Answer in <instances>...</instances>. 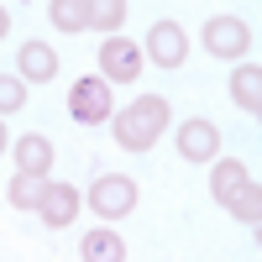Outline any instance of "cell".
Segmentation results:
<instances>
[{"mask_svg": "<svg viewBox=\"0 0 262 262\" xmlns=\"http://www.w3.org/2000/svg\"><path fill=\"white\" fill-rule=\"evenodd\" d=\"M74 210H79V189L74 184H48V194H42V205H37L42 226H69Z\"/></svg>", "mask_w": 262, "mask_h": 262, "instance_id": "8", "label": "cell"}, {"mask_svg": "<svg viewBox=\"0 0 262 262\" xmlns=\"http://www.w3.org/2000/svg\"><path fill=\"white\" fill-rule=\"evenodd\" d=\"M100 69H105V79L131 84V79L142 74V53L131 48L126 37H105V48H100Z\"/></svg>", "mask_w": 262, "mask_h": 262, "instance_id": "6", "label": "cell"}, {"mask_svg": "<svg viewBox=\"0 0 262 262\" xmlns=\"http://www.w3.org/2000/svg\"><path fill=\"white\" fill-rule=\"evenodd\" d=\"M21 74L37 79V84H48L58 74V53L48 48V42H27V48H21Z\"/></svg>", "mask_w": 262, "mask_h": 262, "instance_id": "12", "label": "cell"}, {"mask_svg": "<svg viewBox=\"0 0 262 262\" xmlns=\"http://www.w3.org/2000/svg\"><path fill=\"white\" fill-rule=\"evenodd\" d=\"M16 163H21V173H32V179H48V168H53V142L42 137H21L16 142Z\"/></svg>", "mask_w": 262, "mask_h": 262, "instance_id": "9", "label": "cell"}, {"mask_svg": "<svg viewBox=\"0 0 262 262\" xmlns=\"http://www.w3.org/2000/svg\"><path fill=\"white\" fill-rule=\"evenodd\" d=\"M48 16H53V27H63V32H84V27H90V6H84V0H53Z\"/></svg>", "mask_w": 262, "mask_h": 262, "instance_id": "14", "label": "cell"}, {"mask_svg": "<svg viewBox=\"0 0 262 262\" xmlns=\"http://www.w3.org/2000/svg\"><path fill=\"white\" fill-rule=\"evenodd\" d=\"M131 205H137V184H131V179H121V173H105V179H95V189H90V210H95V215H105V221H121Z\"/></svg>", "mask_w": 262, "mask_h": 262, "instance_id": "2", "label": "cell"}, {"mask_svg": "<svg viewBox=\"0 0 262 262\" xmlns=\"http://www.w3.org/2000/svg\"><path fill=\"white\" fill-rule=\"evenodd\" d=\"M69 111H74V121H84V126L111 121V84H105V79H79L74 90H69Z\"/></svg>", "mask_w": 262, "mask_h": 262, "instance_id": "4", "label": "cell"}, {"mask_svg": "<svg viewBox=\"0 0 262 262\" xmlns=\"http://www.w3.org/2000/svg\"><path fill=\"white\" fill-rule=\"evenodd\" d=\"M231 215H236L242 226H252V231H257V221H262V194H257V184H247V189L231 200Z\"/></svg>", "mask_w": 262, "mask_h": 262, "instance_id": "16", "label": "cell"}, {"mask_svg": "<svg viewBox=\"0 0 262 262\" xmlns=\"http://www.w3.org/2000/svg\"><path fill=\"white\" fill-rule=\"evenodd\" d=\"M42 194H48V184H42V179H32V173H16V184H11V205H16V210H37Z\"/></svg>", "mask_w": 262, "mask_h": 262, "instance_id": "15", "label": "cell"}, {"mask_svg": "<svg viewBox=\"0 0 262 262\" xmlns=\"http://www.w3.org/2000/svg\"><path fill=\"white\" fill-rule=\"evenodd\" d=\"M6 142H11V137H6V126H0V152H6Z\"/></svg>", "mask_w": 262, "mask_h": 262, "instance_id": "20", "label": "cell"}, {"mask_svg": "<svg viewBox=\"0 0 262 262\" xmlns=\"http://www.w3.org/2000/svg\"><path fill=\"white\" fill-rule=\"evenodd\" d=\"M163 126H168V100L142 95V100H131L126 111L116 116V137H121V147H131V152H147L152 142L163 137Z\"/></svg>", "mask_w": 262, "mask_h": 262, "instance_id": "1", "label": "cell"}, {"mask_svg": "<svg viewBox=\"0 0 262 262\" xmlns=\"http://www.w3.org/2000/svg\"><path fill=\"white\" fill-rule=\"evenodd\" d=\"M6 32H11V11L0 6V37H6Z\"/></svg>", "mask_w": 262, "mask_h": 262, "instance_id": "19", "label": "cell"}, {"mask_svg": "<svg viewBox=\"0 0 262 262\" xmlns=\"http://www.w3.org/2000/svg\"><path fill=\"white\" fill-rule=\"evenodd\" d=\"M27 105V90H21V79H11V74H0V116H11V111H21Z\"/></svg>", "mask_w": 262, "mask_h": 262, "instance_id": "18", "label": "cell"}, {"mask_svg": "<svg viewBox=\"0 0 262 262\" xmlns=\"http://www.w3.org/2000/svg\"><path fill=\"white\" fill-rule=\"evenodd\" d=\"M231 95H236V105H242V111H262V69L257 63H242V69L231 74Z\"/></svg>", "mask_w": 262, "mask_h": 262, "instance_id": "10", "label": "cell"}, {"mask_svg": "<svg viewBox=\"0 0 262 262\" xmlns=\"http://www.w3.org/2000/svg\"><path fill=\"white\" fill-rule=\"evenodd\" d=\"M147 53H152V63H163V69H179L184 53H189L184 27H179V21H158V27L147 32Z\"/></svg>", "mask_w": 262, "mask_h": 262, "instance_id": "5", "label": "cell"}, {"mask_svg": "<svg viewBox=\"0 0 262 262\" xmlns=\"http://www.w3.org/2000/svg\"><path fill=\"white\" fill-rule=\"evenodd\" d=\"M247 42H252V32H247L242 16H210L205 21V48H210V58H242Z\"/></svg>", "mask_w": 262, "mask_h": 262, "instance_id": "3", "label": "cell"}, {"mask_svg": "<svg viewBox=\"0 0 262 262\" xmlns=\"http://www.w3.org/2000/svg\"><path fill=\"white\" fill-rule=\"evenodd\" d=\"M84 262H126V247L116 231H90L84 236Z\"/></svg>", "mask_w": 262, "mask_h": 262, "instance_id": "13", "label": "cell"}, {"mask_svg": "<svg viewBox=\"0 0 262 262\" xmlns=\"http://www.w3.org/2000/svg\"><path fill=\"white\" fill-rule=\"evenodd\" d=\"M247 184H252V173H247L242 163H231V158H226V163H215V173H210V189H215V200H221V205H231Z\"/></svg>", "mask_w": 262, "mask_h": 262, "instance_id": "11", "label": "cell"}, {"mask_svg": "<svg viewBox=\"0 0 262 262\" xmlns=\"http://www.w3.org/2000/svg\"><path fill=\"white\" fill-rule=\"evenodd\" d=\"M121 16H126V6H121V0H90V27L116 32V27H121Z\"/></svg>", "mask_w": 262, "mask_h": 262, "instance_id": "17", "label": "cell"}, {"mask_svg": "<svg viewBox=\"0 0 262 262\" xmlns=\"http://www.w3.org/2000/svg\"><path fill=\"white\" fill-rule=\"evenodd\" d=\"M179 152L189 163H210L215 152H221V131H215L210 121H184L179 126Z\"/></svg>", "mask_w": 262, "mask_h": 262, "instance_id": "7", "label": "cell"}]
</instances>
